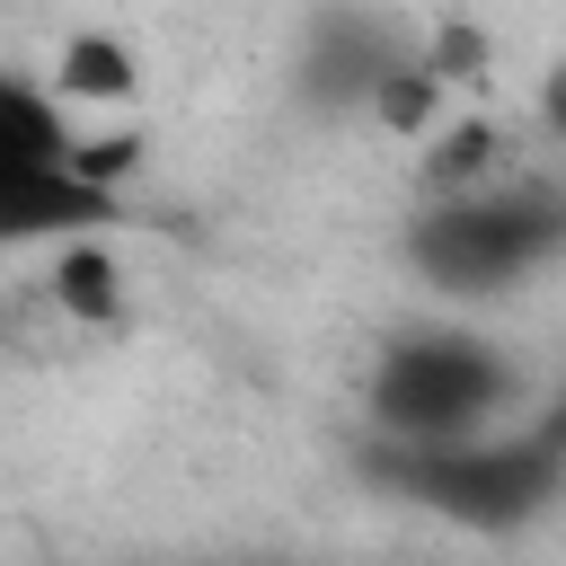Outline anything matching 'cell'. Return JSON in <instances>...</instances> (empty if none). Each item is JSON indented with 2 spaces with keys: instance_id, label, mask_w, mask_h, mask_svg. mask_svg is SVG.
Instances as JSON below:
<instances>
[{
  "instance_id": "obj_3",
  "label": "cell",
  "mask_w": 566,
  "mask_h": 566,
  "mask_svg": "<svg viewBox=\"0 0 566 566\" xmlns=\"http://www.w3.org/2000/svg\"><path fill=\"white\" fill-rule=\"evenodd\" d=\"M522 407V363L513 345L460 327V318H424V327H398L380 354H371V380H363V416L380 442H442V433H478L495 416Z\"/></svg>"
},
{
  "instance_id": "obj_9",
  "label": "cell",
  "mask_w": 566,
  "mask_h": 566,
  "mask_svg": "<svg viewBox=\"0 0 566 566\" xmlns=\"http://www.w3.org/2000/svg\"><path fill=\"white\" fill-rule=\"evenodd\" d=\"M548 124H566V71L548 80Z\"/></svg>"
},
{
  "instance_id": "obj_4",
  "label": "cell",
  "mask_w": 566,
  "mask_h": 566,
  "mask_svg": "<svg viewBox=\"0 0 566 566\" xmlns=\"http://www.w3.org/2000/svg\"><path fill=\"white\" fill-rule=\"evenodd\" d=\"M416 53H424V35H407L398 18L354 9V0H327V9L310 18V35H301L292 97H301L310 115H363V124H371L380 88H389Z\"/></svg>"
},
{
  "instance_id": "obj_2",
  "label": "cell",
  "mask_w": 566,
  "mask_h": 566,
  "mask_svg": "<svg viewBox=\"0 0 566 566\" xmlns=\"http://www.w3.org/2000/svg\"><path fill=\"white\" fill-rule=\"evenodd\" d=\"M407 274L442 301H495V292H522L531 274L566 265V186L548 177H478V186H442L407 212V239H398Z\"/></svg>"
},
{
  "instance_id": "obj_8",
  "label": "cell",
  "mask_w": 566,
  "mask_h": 566,
  "mask_svg": "<svg viewBox=\"0 0 566 566\" xmlns=\"http://www.w3.org/2000/svg\"><path fill=\"white\" fill-rule=\"evenodd\" d=\"M495 168H504V133L469 115V124H451V133L416 159V186H424V195H442V186H478V177H495Z\"/></svg>"
},
{
  "instance_id": "obj_6",
  "label": "cell",
  "mask_w": 566,
  "mask_h": 566,
  "mask_svg": "<svg viewBox=\"0 0 566 566\" xmlns=\"http://www.w3.org/2000/svg\"><path fill=\"white\" fill-rule=\"evenodd\" d=\"M0 159H18V168H88V133L71 124V97L53 80L0 71Z\"/></svg>"
},
{
  "instance_id": "obj_5",
  "label": "cell",
  "mask_w": 566,
  "mask_h": 566,
  "mask_svg": "<svg viewBox=\"0 0 566 566\" xmlns=\"http://www.w3.org/2000/svg\"><path fill=\"white\" fill-rule=\"evenodd\" d=\"M115 221H124V186H115V177H88V168H18V159H0V256L106 239Z\"/></svg>"
},
{
  "instance_id": "obj_7",
  "label": "cell",
  "mask_w": 566,
  "mask_h": 566,
  "mask_svg": "<svg viewBox=\"0 0 566 566\" xmlns=\"http://www.w3.org/2000/svg\"><path fill=\"white\" fill-rule=\"evenodd\" d=\"M133 80H142V62H133V44H115V35H71V44L53 53V88H62L71 106L133 97Z\"/></svg>"
},
{
  "instance_id": "obj_1",
  "label": "cell",
  "mask_w": 566,
  "mask_h": 566,
  "mask_svg": "<svg viewBox=\"0 0 566 566\" xmlns=\"http://www.w3.org/2000/svg\"><path fill=\"white\" fill-rule=\"evenodd\" d=\"M363 469L424 504L433 522H460V531H486V539H513L531 522H548L566 504V398L548 407H513L478 433H442V442H380L363 433Z\"/></svg>"
}]
</instances>
